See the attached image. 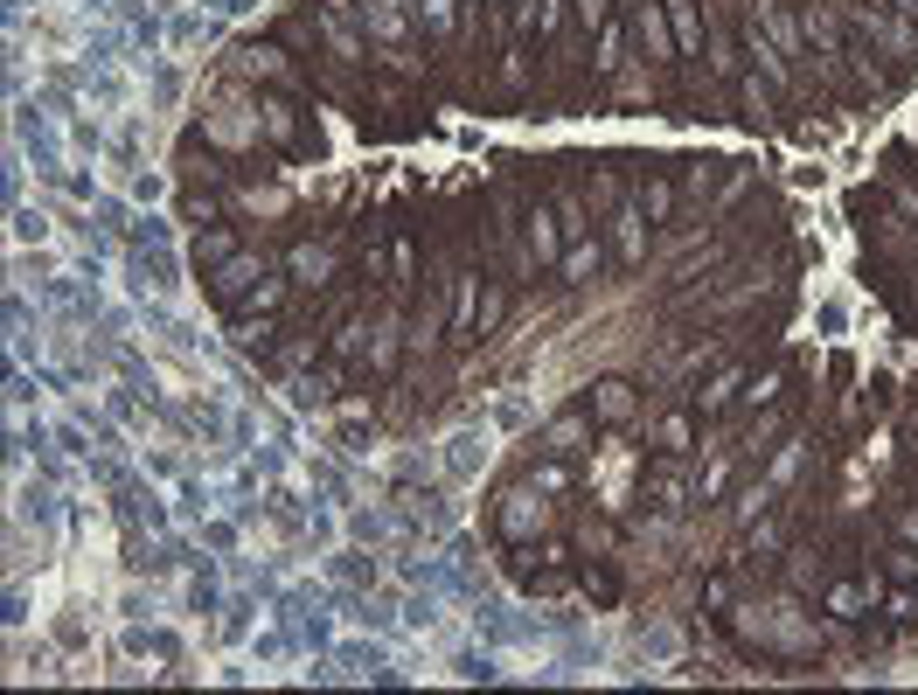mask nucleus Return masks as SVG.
Here are the masks:
<instances>
[{
    "label": "nucleus",
    "mask_w": 918,
    "mask_h": 695,
    "mask_svg": "<svg viewBox=\"0 0 918 695\" xmlns=\"http://www.w3.org/2000/svg\"><path fill=\"white\" fill-rule=\"evenodd\" d=\"M529 251H536L543 265H557V258H564V223H557L550 209H536V216H529Z\"/></svg>",
    "instance_id": "f257e3e1"
},
{
    "label": "nucleus",
    "mask_w": 918,
    "mask_h": 695,
    "mask_svg": "<svg viewBox=\"0 0 918 695\" xmlns=\"http://www.w3.org/2000/svg\"><path fill=\"white\" fill-rule=\"evenodd\" d=\"M585 438H592V424H585L578 411H564L557 424H550V431H543V452H578Z\"/></svg>",
    "instance_id": "f03ea898"
},
{
    "label": "nucleus",
    "mask_w": 918,
    "mask_h": 695,
    "mask_svg": "<svg viewBox=\"0 0 918 695\" xmlns=\"http://www.w3.org/2000/svg\"><path fill=\"white\" fill-rule=\"evenodd\" d=\"M640 223H647V209H619V216H612V244H619V258H640V251H647Z\"/></svg>",
    "instance_id": "7ed1b4c3"
},
{
    "label": "nucleus",
    "mask_w": 918,
    "mask_h": 695,
    "mask_svg": "<svg viewBox=\"0 0 918 695\" xmlns=\"http://www.w3.org/2000/svg\"><path fill=\"white\" fill-rule=\"evenodd\" d=\"M592 404H599V417H606V424H626V417H633V390H626V383H599V397H592Z\"/></svg>",
    "instance_id": "20e7f679"
},
{
    "label": "nucleus",
    "mask_w": 918,
    "mask_h": 695,
    "mask_svg": "<svg viewBox=\"0 0 918 695\" xmlns=\"http://www.w3.org/2000/svg\"><path fill=\"white\" fill-rule=\"evenodd\" d=\"M557 265H564V278H592V272H599V244H592V237H578V244H564V258H557Z\"/></svg>",
    "instance_id": "39448f33"
},
{
    "label": "nucleus",
    "mask_w": 918,
    "mask_h": 695,
    "mask_svg": "<svg viewBox=\"0 0 918 695\" xmlns=\"http://www.w3.org/2000/svg\"><path fill=\"white\" fill-rule=\"evenodd\" d=\"M446 466H453V473H473V466H487V445H480L473 431H459V438H453V459H446Z\"/></svg>",
    "instance_id": "423d86ee"
},
{
    "label": "nucleus",
    "mask_w": 918,
    "mask_h": 695,
    "mask_svg": "<svg viewBox=\"0 0 918 695\" xmlns=\"http://www.w3.org/2000/svg\"><path fill=\"white\" fill-rule=\"evenodd\" d=\"M870 598H877V584H870V591H863V584H835V591H828V605H835L842 619H856V612H863Z\"/></svg>",
    "instance_id": "0eeeda50"
},
{
    "label": "nucleus",
    "mask_w": 918,
    "mask_h": 695,
    "mask_svg": "<svg viewBox=\"0 0 918 695\" xmlns=\"http://www.w3.org/2000/svg\"><path fill=\"white\" fill-rule=\"evenodd\" d=\"M640 35H647V56H668V28H661V7H640Z\"/></svg>",
    "instance_id": "6e6552de"
},
{
    "label": "nucleus",
    "mask_w": 918,
    "mask_h": 695,
    "mask_svg": "<svg viewBox=\"0 0 918 695\" xmlns=\"http://www.w3.org/2000/svg\"><path fill=\"white\" fill-rule=\"evenodd\" d=\"M640 209H647V216L661 223V216L675 209V188H668V181H647V195H640Z\"/></svg>",
    "instance_id": "1a4fd4ad"
},
{
    "label": "nucleus",
    "mask_w": 918,
    "mask_h": 695,
    "mask_svg": "<svg viewBox=\"0 0 918 695\" xmlns=\"http://www.w3.org/2000/svg\"><path fill=\"white\" fill-rule=\"evenodd\" d=\"M230 251H237V244H230V230H209V237H195V265H202V258L216 265V258H230Z\"/></svg>",
    "instance_id": "9d476101"
},
{
    "label": "nucleus",
    "mask_w": 918,
    "mask_h": 695,
    "mask_svg": "<svg viewBox=\"0 0 918 695\" xmlns=\"http://www.w3.org/2000/svg\"><path fill=\"white\" fill-rule=\"evenodd\" d=\"M731 390H738V369H724V376H717L710 390H696V397H703V411H724V404H731Z\"/></svg>",
    "instance_id": "9b49d317"
},
{
    "label": "nucleus",
    "mask_w": 918,
    "mask_h": 695,
    "mask_svg": "<svg viewBox=\"0 0 918 695\" xmlns=\"http://www.w3.org/2000/svg\"><path fill=\"white\" fill-rule=\"evenodd\" d=\"M557 223H564V237H571V244H578V237H585V230H592V223H585V209H578V202H557Z\"/></svg>",
    "instance_id": "f8f14e48"
},
{
    "label": "nucleus",
    "mask_w": 918,
    "mask_h": 695,
    "mask_svg": "<svg viewBox=\"0 0 918 695\" xmlns=\"http://www.w3.org/2000/svg\"><path fill=\"white\" fill-rule=\"evenodd\" d=\"M418 7H425V28H432V35L453 28V0H418Z\"/></svg>",
    "instance_id": "ddd939ff"
},
{
    "label": "nucleus",
    "mask_w": 918,
    "mask_h": 695,
    "mask_svg": "<svg viewBox=\"0 0 918 695\" xmlns=\"http://www.w3.org/2000/svg\"><path fill=\"white\" fill-rule=\"evenodd\" d=\"M265 133H272V139H293V112H286V105H265Z\"/></svg>",
    "instance_id": "4468645a"
},
{
    "label": "nucleus",
    "mask_w": 918,
    "mask_h": 695,
    "mask_svg": "<svg viewBox=\"0 0 918 695\" xmlns=\"http://www.w3.org/2000/svg\"><path fill=\"white\" fill-rule=\"evenodd\" d=\"M293 272H306V278H320V272H327V251H293Z\"/></svg>",
    "instance_id": "2eb2a0df"
},
{
    "label": "nucleus",
    "mask_w": 918,
    "mask_h": 695,
    "mask_svg": "<svg viewBox=\"0 0 918 695\" xmlns=\"http://www.w3.org/2000/svg\"><path fill=\"white\" fill-rule=\"evenodd\" d=\"M501 306H508L501 292H480V320H473V327H494V320H501Z\"/></svg>",
    "instance_id": "dca6fc26"
},
{
    "label": "nucleus",
    "mask_w": 918,
    "mask_h": 695,
    "mask_svg": "<svg viewBox=\"0 0 918 695\" xmlns=\"http://www.w3.org/2000/svg\"><path fill=\"white\" fill-rule=\"evenodd\" d=\"M369 362H376V369H390V362H397V334H376V348H369Z\"/></svg>",
    "instance_id": "f3484780"
},
{
    "label": "nucleus",
    "mask_w": 918,
    "mask_h": 695,
    "mask_svg": "<svg viewBox=\"0 0 918 695\" xmlns=\"http://www.w3.org/2000/svg\"><path fill=\"white\" fill-rule=\"evenodd\" d=\"M501 522H508V529H515V536H522V529H529V494H515V501H508V515H501Z\"/></svg>",
    "instance_id": "a211bd4d"
},
{
    "label": "nucleus",
    "mask_w": 918,
    "mask_h": 695,
    "mask_svg": "<svg viewBox=\"0 0 918 695\" xmlns=\"http://www.w3.org/2000/svg\"><path fill=\"white\" fill-rule=\"evenodd\" d=\"M279 292H286V285H279V278H265V285H258V292H251V306H258V313H265V306H279Z\"/></svg>",
    "instance_id": "6ab92c4d"
},
{
    "label": "nucleus",
    "mask_w": 918,
    "mask_h": 695,
    "mask_svg": "<svg viewBox=\"0 0 918 695\" xmlns=\"http://www.w3.org/2000/svg\"><path fill=\"white\" fill-rule=\"evenodd\" d=\"M619 63V28H606V42H599V70H612Z\"/></svg>",
    "instance_id": "aec40b11"
},
{
    "label": "nucleus",
    "mask_w": 918,
    "mask_h": 695,
    "mask_svg": "<svg viewBox=\"0 0 918 695\" xmlns=\"http://www.w3.org/2000/svg\"><path fill=\"white\" fill-rule=\"evenodd\" d=\"M891 570H898L905 584H918V556H891Z\"/></svg>",
    "instance_id": "412c9836"
},
{
    "label": "nucleus",
    "mask_w": 918,
    "mask_h": 695,
    "mask_svg": "<svg viewBox=\"0 0 918 695\" xmlns=\"http://www.w3.org/2000/svg\"><path fill=\"white\" fill-rule=\"evenodd\" d=\"M898 536H905V543H918V508H905V515H898Z\"/></svg>",
    "instance_id": "4be33fe9"
},
{
    "label": "nucleus",
    "mask_w": 918,
    "mask_h": 695,
    "mask_svg": "<svg viewBox=\"0 0 918 695\" xmlns=\"http://www.w3.org/2000/svg\"><path fill=\"white\" fill-rule=\"evenodd\" d=\"M578 14H585V21H606V0H578Z\"/></svg>",
    "instance_id": "5701e85b"
}]
</instances>
